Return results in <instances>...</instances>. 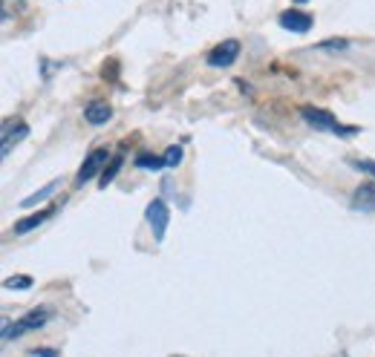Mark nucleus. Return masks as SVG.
Instances as JSON below:
<instances>
[{
  "label": "nucleus",
  "instance_id": "obj_1",
  "mask_svg": "<svg viewBox=\"0 0 375 357\" xmlns=\"http://www.w3.org/2000/svg\"><path fill=\"white\" fill-rule=\"evenodd\" d=\"M301 115H303V121L309 127H315L320 132H332V136H355V132H358L355 127H344L329 110H320V107H312V104L301 107Z\"/></svg>",
  "mask_w": 375,
  "mask_h": 357
},
{
  "label": "nucleus",
  "instance_id": "obj_2",
  "mask_svg": "<svg viewBox=\"0 0 375 357\" xmlns=\"http://www.w3.org/2000/svg\"><path fill=\"white\" fill-rule=\"evenodd\" d=\"M55 317V311L52 308H32V311H26V314L4 334V343H9V340H18V337H23V334H29V332H38V329H44L50 320Z\"/></svg>",
  "mask_w": 375,
  "mask_h": 357
},
{
  "label": "nucleus",
  "instance_id": "obj_3",
  "mask_svg": "<svg viewBox=\"0 0 375 357\" xmlns=\"http://www.w3.org/2000/svg\"><path fill=\"white\" fill-rule=\"evenodd\" d=\"M145 216H147V225L153 228V239L162 242L164 234H168V222H171V208H168V202H164V199H153V202L147 205Z\"/></svg>",
  "mask_w": 375,
  "mask_h": 357
},
{
  "label": "nucleus",
  "instance_id": "obj_4",
  "mask_svg": "<svg viewBox=\"0 0 375 357\" xmlns=\"http://www.w3.org/2000/svg\"><path fill=\"white\" fill-rule=\"evenodd\" d=\"M240 58V40H223V43H217V47L208 52V67H214V69H228V67H234V61Z\"/></svg>",
  "mask_w": 375,
  "mask_h": 357
},
{
  "label": "nucleus",
  "instance_id": "obj_5",
  "mask_svg": "<svg viewBox=\"0 0 375 357\" xmlns=\"http://www.w3.org/2000/svg\"><path fill=\"white\" fill-rule=\"evenodd\" d=\"M110 162V153L104 150V147H99V150H93L87 159H84V164H81V170L75 173V185L78 188H84L90 178H96L101 170H104V164Z\"/></svg>",
  "mask_w": 375,
  "mask_h": 357
},
{
  "label": "nucleus",
  "instance_id": "obj_6",
  "mask_svg": "<svg viewBox=\"0 0 375 357\" xmlns=\"http://www.w3.org/2000/svg\"><path fill=\"white\" fill-rule=\"evenodd\" d=\"M277 23H280L283 29H289V32L306 35V32L315 26V18H312L309 12H303V9H286V12H280Z\"/></svg>",
  "mask_w": 375,
  "mask_h": 357
},
{
  "label": "nucleus",
  "instance_id": "obj_7",
  "mask_svg": "<svg viewBox=\"0 0 375 357\" xmlns=\"http://www.w3.org/2000/svg\"><path fill=\"white\" fill-rule=\"evenodd\" d=\"M58 208L55 205H50V208H44V210H38V213H29V216H23V219H18L15 222V228H12V234H18V237H23V234H29V231H35V228H40L44 222L55 213Z\"/></svg>",
  "mask_w": 375,
  "mask_h": 357
},
{
  "label": "nucleus",
  "instance_id": "obj_8",
  "mask_svg": "<svg viewBox=\"0 0 375 357\" xmlns=\"http://www.w3.org/2000/svg\"><path fill=\"white\" fill-rule=\"evenodd\" d=\"M352 210H361V213H375V185L366 182L361 188H355L352 199H349Z\"/></svg>",
  "mask_w": 375,
  "mask_h": 357
},
{
  "label": "nucleus",
  "instance_id": "obj_9",
  "mask_svg": "<svg viewBox=\"0 0 375 357\" xmlns=\"http://www.w3.org/2000/svg\"><path fill=\"white\" fill-rule=\"evenodd\" d=\"M29 136V127L23 124V121H6L4 124V156H9V150H12V144H18V142H23Z\"/></svg>",
  "mask_w": 375,
  "mask_h": 357
},
{
  "label": "nucleus",
  "instance_id": "obj_10",
  "mask_svg": "<svg viewBox=\"0 0 375 357\" xmlns=\"http://www.w3.org/2000/svg\"><path fill=\"white\" fill-rule=\"evenodd\" d=\"M84 118H87L93 127H101V124H107V121L113 118V107H110L107 101H90V104L84 107Z\"/></svg>",
  "mask_w": 375,
  "mask_h": 357
},
{
  "label": "nucleus",
  "instance_id": "obj_11",
  "mask_svg": "<svg viewBox=\"0 0 375 357\" xmlns=\"http://www.w3.org/2000/svg\"><path fill=\"white\" fill-rule=\"evenodd\" d=\"M58 188H61V182H58V178H52L50 185H44L40 191H35L32 196H26V199L21 202V208H35V205H40V202H47L50 196H55V191H58Z\"/></svg>",
  "mask_w": 375,
  "mask_h": 357
},
{
  "label": "nucleus",
  "instance_id": "obj_12",
  "mask_svg": "<svg viewBox=\"0 0 375 357\" xmlns=\"http://www.w3.org/2000/svg\"><path fill=\"white\" fill-rule=\"evenodd\" d=\"M121 164H124V150H118L116 156H110V162L104 164V170H101V176H99V182H101V188H107L113 178L118 176V170H121Z\"/></svg>",
  "mask_w": 375,
  "mask_h": 357
},
{
  "label": "nucleus",
  "instance_id": "obj_13",
  "mask_svg": "<svg viewBox=\"0 0 375 357\" xmlns=\"http://www.w3.org/2000/svg\"><path fill=\"white\" fill-rule=\"evenodd\" d=\"M4 288H9V291H29L32 288V277L29 274H12V277L4 280Z\"/></svg>",
  "mask_w": 375,
  "mask_h": 357
},
{
  "label": "nucleus",
  "instance_id": "obj_14",
  "mask_svg": "<svg viewBox=\"0 0 375 357\" xmlns=\"http://www.w3.org/2000/svg\"><path fill=\"white\" fill-rule=\"evenodd\" d=\"M136 167H142V170H162L164 167V159L162 156H153V153H139L136 156Z\"/></svg>",
  "mask_w": 375,
  "mask_h": 357
},
{
  "label": "nucleus",
  "instance_id": "obj_15",
  "mask_svg": "<svg viewBox=\"0 0 375 357\" xmlns=\"http://www.w3.org/2000/svg\"><path fill=\"white\" fill-rule=\"evenodd\" d=\"M315 50H326V52H341V50H349V40H347V38H329V40H320Z\"/></svg>",
  "mask_w": 375,
  "mask_h": 357
},
{
  "label": "nucleus",
  "instance_id": "obj_16",
  "mask_svg": "<svg viewBox=\"0 0 375 357\" xmlns=\"http://www.w3.org/2000/svg\"><path fill=\"white\" fill-rule=\"evenodd\" d=\"M162 159H164V167H177V164L182 162V147H179V144H171L168 150H164Z\"/></svg>",
  "mask_w": 375,
  "mask_h": 357
},
{
  "label": "nucleus",
  "instance_id": "obj_17",
  "mask_svg": "<svg viewBox=\"0 0 375 357\" xmlns=\"http://www.w3.org/2000/svg\"><path fill=\"white\" fill-rule=\"evenodd\" d=\"M352 167H355V170H361V173H366V176H372V178H375V162H369V159H355V162H352Z\"/></svg>",
  "mask_w": 375,
  "mask_h": 357
},
{
  "label": "nucleus",
  "instance_id": "obj_18",
  "mask_svg": "<svg viewBox=\"0 0 375 357\" xmlns=\"http://www.w3.org/2000/svg\"><path fill=\"white\" fill-rule=\"evenodd\" d=\"M32 357H58V351L55 348H35Z\"/></svg>",
  "mask_w": 375,
  "mask_h": 357
},
{
  "label": "nucleus",
  "instance_id": "obj_19",
  "mask_svg": "<svg viewBox=\"0 0 375 357\" xmlns=\"http://www.w3.org/2000/svg\"><path fill=\"white\" fill-rule=\"evenodd\" d=\"M295 4H306V0H295Z\"/></svg>",
  "mask_w": 375,
  "mask_h": 357
}]
</instances>
